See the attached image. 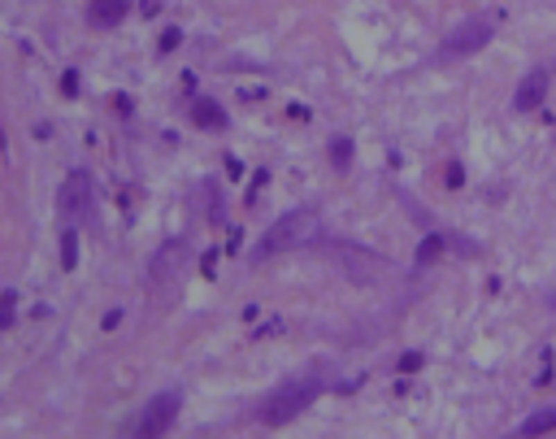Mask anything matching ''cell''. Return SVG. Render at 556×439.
I'll list each match as a JSON object with an SVG mask.
<instances>
[{"label": "cell", "instance_id": "obj_1", "mask_svg": "<svg viewBox=\"0 0 556 439\" xmlns=\"http://www.w3.org/2000/svg\"><path fill=\"white\" fill-rule=\"evenodd\" d=\"M326 365H313V370H304V374H296V379H287L283 387H278L274 396H266L261 400V409H257V418L261 422H291L296 413H304L309 404H313L322 392H326Z\"/></svg>", "mask_w": 556, "mask_h": 439}, {"label": "cell", "instance_id": "obj_2", "mask_svg": "<svg viewBox=\"0 0 556 439\" xmlns=\"http://www.w3.org/2000/svg\"><path fill=\"white\" fill-rule=\"evenodd\" d=\"M318 231V214H309V209H296V214H287L283 222H274L270 231H266V239L257 243V261H266L270 252H283V248H296V243H304L309 235Z\"/></svg>", "mask_w": 556, "mask_h": 439}, {"label": "cell", "instance_id": "obj_3", "mask_svg": "<svg viewBox=\"0 0 556 439\" xmlns=\"http://www.w3.org/2000/svg\"><path fill=\"white\" fill-rule=\"evenodd\" d=\"M492 35H496V26L487 22V18H469V22H461V26H452V35L435 48V61H439V66H448V61L474 57L478 48L492 44Z\"/></svg>", "mask_w": 556, "mask_h": 439}, {"label": "cell", "instance_id": "obj_4", "mask_svg": "<svg viewBox=\"0 0 556 439\" xmlns=\"http://www.w3.org/2000/svg\"><path fill=\"white\" fill-rule=\"evenodd\" d=\"M178 413V392H166V396H157L148 409H144V418L135 422V435H161V431H170V422Z\"/></svg>", "mask_w": 556, "mask_h": 439}, {"label": "cell", "instance_id": "obj_5", "mask_svg": "<svg viewBox=\"0 0 556 439\" xmlns=\"http://www.w3.org/2000/svg\"><path fill=\"white\" fill-rule=\"evenodd\" d=\"M87 209H92V178L83 170H74L61 187V214L65 218H87Z\"/></svg>", "mask_w": 556, "mask_h": 439}, {"label": "cell", "instance_id": "obj_6", "mask_svg": "<svg viewBox=\"0 0 556 439\" xmlns=\"http://www.w3.org/2000/svg\"><path fill=\"white\" fill-rule=\"evenodd\" d=\"M130 9V0H92L87 5V18L96 26H113V22H122V13Z\"/></svg>", "mask_w": 556, "mask_h": 439}, {"label": "cell", "instance_id": "obj_7", "mask_svg": "<svg viewBox=\"0 0 556 439\" xmlns=\"http://www.w3.org/2000/svg\"><path fill=\"white\" fill-rule=\"evenodd\" d=\"M544 92H548V70H535L526 83L517 87V109H535L539 101H544Z\"/></svg>", "mask_w": 556, "mask_h": 439}, {"label": "cell", "instance_id": "obj_8", "mask_svg": "<svg viewBox=\"0 0 556 439\" xmlns=\"http://www.w3.org/2000/svg\"><path fill=\"white\" fill-rule=\"evenodd\" d=\"M548 427H556V404H552V409H539V413H530V418L517 427V435H535V431H548Z\"/></svg>", "mask_w": 556, "mask_h": 439}, {"label": "cell", "instance_id": "obj_9", "mask_svg": "<svg viewBox=\"0 0 556 439\" xmlns=\"http://www.w3.org/2000/svg\"><path fill=\"white\" fill-rule=\"evenodd\" d=\"M74 235H78V231H65V235H61V261H65V270L74 266Z\"/></svg>", "mask_w": 556, "mask_h": 439}, {"label": "cell", "instance_id": "obj_10", "mask_svg": "<svg viewBox=\"0 0 556 439\" xmlns=\"http://www.w3.org/2000/svg\"><path fill=\"white\" fill-rule=\"evenodd\" d=\"M13 322V296H0V327Z\"/></svg>", "mask_w": 556, "mask_h": 439}]
</instances>
